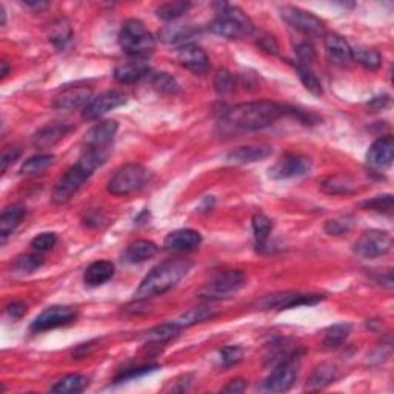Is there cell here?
I'll return each mask as SVG.
<instances>
[{
  "instance_id": "6da1fadb",
  "label": "cell",
  "mask_w": 394,
  "mask_h": 394,
  "mask_svg": "<svg viewBox=\"0 0 394 394\" xmlns=\"http://www.w3.org/2000/svg\"><path fill=\"white\" fill-rule=\"evenodd\" d=\"M108 154L110 149L85 148L79 161L70 166L64 176L57 180L54 189H52V202L56 205H62V203L70 200L83 187V184L93 176V173L98 166L105 163Z\"/></svg>"
},
{
  "instance_id": "7a4b0ae2",
  "label": "cell",
  "mask_w": 394,
  "mask_h": 394,
  "mask_svg": "<svg viewBox=\"0 0 394 394\" xmlns=\"http://www.w3.org/2000/svg\"><path fill=\"white\" fill-rule=\"evenodd\" d=\"M286 108L276 102L259 101L239 103L225 111L224 119L230 126L240 131H259L282 117Z\"/></svg>"
},
{
  "instance_id": "3957f363",
  "label": "cell",
  "mask_w": 394,
  "mask_h": 394,
  "mask_svg": "<svg viewBox=\"0 0 394 394\" xmlns=\"http://www.w3.org/2000/svg\"><path fill=\"white\" fill-rule=\"evenodd\" d=\"M189 270H191V262L187 259H170L159 263L136 290V300H147L173 290L188 275Z\"/></svg>"
},
{
  "instance_id": "277c9868",
  "label": "cell",
  "mask_w": 394,
  "mask_h": 394,
  "mask_svg": "<svg viewBox=\"0 0 394 394\" xmlns=\"http://www.w3.org/2000/svg\"><path fill=\"white\" fill-rule=\"evenodd\" d=\"M214 20L210 24V31L225 39H240L253 33V22L238 6L219 3Z\"/></svg>"
},
{
  "instance_id": "5b68a950",
  "label": "cell",
  "mask_w": 394,
  "mask_h": 394,
  "mask_svg": "<svg viewBox=\"0 0 394 394\" xmlns=\"http://www.w3.org/2000/svg\"><path fill=\"white\" fill-rule=\"evenodd\" d=\"M119 43L122 50L131 57L147 59L156 48V41L153 34L148 31L143 22L138 19H130L120 28Z\"/></svg>"
},
{
  "instance_id": "8992f818",
  "label": "cell",
  "mask_w": 394,
  "mask_h": 394,
  "mask_svg": "<svg viewBox=\"0 0 394 394\" xmlns=\"http://www.w3.org/2000/svg\"><path fill=\"white\" fill-rule=\"evenodd\" d=\"M300 370V351L294 350L290 356L276 363L275 370L263 382L265 393H285L294 385Z\"/></svg>"
},
{
  "instance_id": "52a82bcc",
  "label": "cell",
  "mask_w": 394,
  "mask_h": 394,
  "mask_svg": "<svg viewBox=\"0 0 394 394\" xmlns=\"http://www.w3.org/2000/svg\"><path fill=\"white\" fill-rule=\"evenodd\" d=\"M147 171L139 163H126L115 173L108 182V193L115 196H128L133 194L143 187Z\"/></svg>"
},
{
  "instance_id": "ba28073f",
  "label": "cell",
  "mask_w": 394,
  "mask_h": 394,
  "mask_svg": "<svg viewBox=\"0 0 394 394\" xmlns=\"http://www.w3.org/2000/svg\"><path fill=\"white\" fill-rule=\"evenodd\" d=\"M245 275L240 270H219L210 277L202 294L207 298H226L245 285Z\"/></svg>"
},
{
  "instance_id": "9c48e42d",
  "label": "cell",
  "mask_w": 394,
  "mask_h": 394,
  "mask_svg": "<svg viewBox=\"0 0 394 394\" xmlns=\"http://www.w3.org/2000/svg\"><path fill=\"white\" fill-rule=\"evenodd\" d=\"M78 319V308L70 305H52L36 317L29 325L31 333H42L48 330H54L59 327L74 322Z\"/></svg>"
},
{
  "instance_id": "30bf717a",
  "label": "cell",
  "mask_w": 394,
  "mask_h": 394,
  "mask_svg": "<svg viewBox=\"0 0 394 394\" xmlns=\"http://www.w3.org/2000/svg\"><path fill=\"white\" fill-rule=\"evenodd\" d=\"M393 247V238L390 233L381 230H370L356 240L354 253L362 259H376L385 256Z\"/></svg>"
},
{
  "instance_id": "8fae6325",
  "label": "cell",
  "mask_w": 394,
  "mask_h": 394,
  "mask_svg": "<svg viewBox=\"0 0 394 394\" xmlns=\"http://www.w3.org/2000/svg\"><path fill=\"white\" fill-rule=\"evenodd\" d=\"M280 14H282V19L288 25L302 34L309 37H319L325 33L323 20L309 11L300 10L298 6H284L280 10Z\"/></svg>"
},
{
  "instance_id": "7c38bea8",
  "label": "cell",
  "mask_w": 394,
  "mask_h": 394,
  "mask_svg": "<svg viewBox=\"0 0 394 394\" xmlns=\"http://www.w3.org/2000/svg\"><path fill=\"white\" fill-rule=\"evenodd\" d=\"M323 296L314 293H300V291H282L275 293L265 298L259 302V305L265 309H288L302 305H316L321 302Z\"/></svg>"
},
{
  "instance_id": "4fadbf2b",
  "label": "cell",
  "mask_w": 394,
  "mask_h": 394,
  "mask_svg": "<svg viewBox=\"0 0 394 394\" xmlns=\"http://www.w3.org/2000/svg\"><path fill=\"white\" fill-rule=\"evenodd\" d=\"M312 170V161L300 154H285L270 168V177L276 180H286L302 177Z\"/></svg>"
},
{
  "instance_id": "5bb4252c",
  "label": "cell",
  "mask_w": 394,
  "mask_h": 394,
  "mask_svg": "<svg viewBox=\"0 0 394 394\" xmlns=\"http://www.w3.org/2000/svg\"><path fill=\"white\" fill-rule=\"evenodd\" d=\"M125 102H126V96L122 93V91H116V89L105 91V93L91 98L89 103L82 111V117L85 120H97L107 115V112L122 107Z\"/></svg>"
},
{
  "instance_id": "9a60e30c",
  "label": "cell",
  "mask_w": 394,
  "mask_h": 394,
  "mask_svg": "<svg viewBox=\"0 0 394 394\" xmlns=\"http://www.w3.org/2000/svg\"><path fill=\"white\" fill-rule=\"evenodd\" d=\"M93 89L89 87H71L64 89L54 97L52 107L64 111L85 108L93 97Z\"/></svg>"
},
{
  "instance_id": "2e32d148",
  "label": "cell",
  "mask_w": 394,
  "mask_h": 394,
  "mask_svg": "<svg viewBox=\"0 0 394 394\" xmlns=\"http://www.w3.org/2000/svg\"><path fill=\"white\" fill-rule=\"evenodd\" d=\"M394 159V140L391 136H384L371 143L367 153V162L376 170H385L391 166Z\"/></svg>"
},
{
  "instance_id": "e0dca14e",
  "label": "cell",
  "mask_w": 394,
  "mask_h": 394,
  "mask_svg": "<svg viewBox=\"0 0 394 394\" xmlns=\"http://www.w3.org/2000/svg\"><path fill=\"white\" fill-rule=\"evenodd\" d=\"M117 122L116 120H105V122H98L85 134V143L87 148L93 149H110L111 142L115 140V136L117 133Z\"/></svg>"
},
{
  "instance_id": "ac0fdd59",
  "label": "cell",
  "mask_w": 394,
  "mask_h": 394,
  "mask_svg": "<svg viewBox=\"0 0 394 394\" xmlns=\"http://www.w3.org/2000/svg\"><path fill=\"white\" fill-rule=\"evenodd\" d=\"M149 73L151 66L147 62V59L131 57L125 60V62H120L115 68V79L119 83H136L147 78Z\"/></svg>"
},
{
  "instance_id": "d6986e66",
  "label": "cell",
  "mask_w": 394,
  "mask_h": 394,
  "mask_svg": "<svg viewBox=\"0 0 394 394\" xmlns=\"http://www.w3.org/2000/svg\"><path fill=\"white\" fill-rule=\"evenodd\" d=\"M177 62L182 66H185L187 70L193 71L196 74L207 73L210 68V59L207 56V52L194 43L184 45V47L179 48Z\"/></svg>"
},
{
  "instance_id": "ffe728a7",
  "label": "cell",
  "mask_w": 394,
  "mask_h": 394,
  "mask_svg": "<svg viewBox=\"0 0 394 394\" xmlns=\"http://www.w3.org/2000/svg\"><path fill=\"white\" fill-rule=\"evenodd\" d=\"M200 244H202L200 233L191 228L176 230L165 238V248L176 253L193 251V249H196Z\"/></svg>"
},
{
  "instance_id": "44dd1931",
  "label": "cell",
  "mask_w": 394,
  "mask_h": 394,
  "mask_svg": "<svg viewBox=\"0 0 394 394\" xmlns=\"http://www.w3.org/2000/svg\"><path fill=\"white\" fill-rule=\"evenodd\" d=\"M325 51L331 64L337 66H345L353 62V48L342 36L331 33L325 36Z\"/></svg>"
},
{
  "instance_id": "7402d4cb",
  "label": "cell",
  "mask_w": 394,
  "mask_h": 394,
  "mask_svg": "<svg viewBox=\"0 0 394 394\" xmlns=\"http://www.w3.org/2000/svg\"><path fill=\"white\" fill-rule=\"evenodd\" d=\"M71 130H73V126L66 122L50 124L47 126L41 128V130L34 134L33 145L39 149L51 148L52 145H56L57 142L62 140Z\"/></svg>"
},
{
  "instance_id": "603a6c76",
  "label": "cell",
  "mask_w": 394,
  "mask_h": 394,
  "mask_svg": "<svg viewBox=\"0 0 394 394\" xmlns=\"http://www.w3.org/2000/svg\"><path fill=\"white\" fill-rule=\"evenodd\" d=\"M272 148L270 145H248V147H239L236 149H233L226 156V161L231 163H253L259 162L271 156Z\"/></svg>"
},
{
  "instance_id": "cb8c5ba5",
  "label": "cell",
  "mask_w": 394,
  "mask_h": 394,
  "mask_svg": "<svg viewBox=\"0 0 394 394\" xmlns=\"http://www.w3.org/2000/svg\"><path fill=\"white\" fill-rule=\"evenodd\" d=\"M197 34V29L189 25V24H174L165 27L159 36H161V41L163 43L168 45H179L184 47V45H189L194 39V36Z\"/></svg>"
},
{
  "instance_id": "d4e9b609",
  "label": "cell",
  "mask_w": 394,
  "mask_h": 394,
  "mask_svg": "<svg viewBox=\"0 0 394 394\" xmlns=\"http://www.w3.org/2000/svg\"><path fill=\"white\" fill-rule=\"evenodd\" d=\"M337 377H339V370L336 365H333V363H327V362L321 363V365H317L313 370V373L309 374L308 382H307V390L319 391V390L327 388V386L335 382Z\"/></svg>"
},
{
  "instance_id": "484cf974",
  "label": "cell",
  "mask_w": 394,
  "mask_h": 394,
  "mask_svg": "<svg viewBox=\"0 0 394 394\" xmlns=\"http://www.w3.org/2000/svg\"><path fill=\"white\" fill-rule=\"evenodd\" d=\"M112 276H115V263L108 261H97L87 268L83 280L88 286H98L108 282Z\"/></svg>"
},
{
  "instance_id": "4316f807",
  "label": "cell",
  "mask_w": 394,
  "mask_h": 394,
  "mask_svg": "<svg viewBox=\"0 0 394 394\" xmlns=\"http://www.w3.org/2000/svg\"><path fill=\"white\" fill-rule=\"evenodd\" d=\"M321 189L330 196H344L351 194L356 189V184L348 174H335V176L325 177L321 182Z\"/></svg>"
},
{
  "instance_id": "83f0119b",
  "label": "cell",
  "mask_w": 394,
  "mask_h": 394,
  "mask_svg": "<svg viewBox=\"0 0 394 394\" xmlns=\"http://www.w3.org/2000/svg\"><path fill=\"white\" fill-rule=\"evenodd\" d=\"M159 251V247L151 240H136L126 248L124 259L128 263H142L151 257H154Z\"/></svg>"
},
{
  "instance_id": "f1b7e54d",
  "label": "cell",
  "mask_w": 394,
  "mask_h": 394,
  "mask_svg": "<svg viewBox=\"0 0 394 394\" xmlns=\"http://www.w3.org/2000/svg\"><path fill=\"white\" fill-rule=\"evenodd\" d=\"M25 208L20 205H13L2 211V216H0V238H2V244H5L8 236H11L13 231L20 225L22 219L25 217Z\"/></svg>"
},
{
  "instance_id": "f546056e",
  "label": "cell",
  "mask_w": 394,
  "mask_h": 394,
  "mask_svg": "<svg viewBox=\"0 0 394 394\" xmlns=\"http://www.w3.org/2000/svg\"><path fill=\"white\" fill-rule=\"evenodd\" d=\"M180 331H182V327L177 322L162 323V325H157V327L143 333L142 339L148 344H165V342H170V340L173 339H176L180 335Z\"/></svg>"
},
{
  "instance_id": "4dcf8cb0",
  "label": "cell",
  "mask_w": 394,
  "mask_h": 394,
  "mask_svg": "<svg viewBox=\"0 0 394 394\" xmlns=\"http://www.w3.org/2000/svg\"><path fill=\"white\" fill-rule=\"evenodd\" d=\"M89 384L87 376L82 374H68L60 379L54 385L51 386L52 393L59 394H78L87 388Z\"/></svg>"
},
{
  "instance_id": "1f68e13d",
  "label": "cell",
  "mask_w": 394,
  "mask_h": 394,
  "mask_svg": "<svg viewBox=\"0 0 394 394\" xmlns=\"http://www.w3.org/2000/svg\"><path fill=\"white\" fill-rule=\"evenodd\" d=\"M216 314L217 313L214 312V309L210 307H194L182 314L176 322L180 325L182 328H188V327H193V325L196 323L211 321L213 317H216Z\"/></svg>"
},
{
  "instance_id": "d6a6232c",
  "label": "cell",
  "mask_w": 394,
  "mask_h": 394,
  "mask_svg": "<svg viewBox=\"0 0 394 394\" xmlns=\"http://www.w3.org/2000/svg\"><path fill=\"white\" fill-rule=\"evenodd\" d=\"M353 60H356L359 65H362L367 70L374 71L382 64V56L381 52L374 48H367V47H359L353 50Z\"/></svg>"
},
{
  "instance_id": "836d02e7",
  "label": "cell",
  "mask_w": 394,
  "mask_h": 394,
  "mask_svg": "<svg viewBox=\"0 0 394 394\" xmlns=\"http://www.w3.org/2000/svg\"><path fill=\"white\" fill-rule=\"evenodd\" d=\"M351 333L350 323H336L325 331L323 345L327 348H337L342 345Z\"/></svg>"
},
{
  "instance_id": "e575fe53",
  "label": "cell",
  "mask_w": 394,
  "mask_h": 394,
  "mask_svg": "<svg viewBox=\"0 0 394 394\" xmlns=\"http://www.w3.org/2000/svg\"><path fill=\"white\" fill-rule=\"evenodd\" d=\"M54 156L52 154H37L29 157L28 161H25V163L22 165L20 173L22 174H29V176H33V174H41L45 170H48L50 166H52L54 163Z\"/></svg>"
},
{
  "instance_id": "d590c367",
  "label": "cell",
  "mask_w": 394,
  "mask_h": 394,
  "mask_svg": "<svg viewBox=\"0 0 394 394\" xmlns=\"http://www.w3.org/2000/svg\"><path fill=\"white\" fill-rule=\"evenodd\" d=\"M73 33H71V27L68 24L66 20L59 19L56 20L54 24L51 25L50 29V41L56 45L57 48H65L66 43L71 41Z\"/></svg>"
},
{
  "instance_id": "8d00e7d4",
  "label": "cell",
  "mask_w": 394,
  "mask_h": 394,
  "mask_svg": "<svg viewBox=\"0 0 394 394\" xmlns=\"http://www.w3.org/2000/svg\"><path fill=\"white\" fill-rule=\"evenodd\" d=\"M272 230V222L268 216H265L263 213H257L253 217V231H254V238L256 242L259 247H263L267 244L268 236L271 234Z\"/></svg>"
},
{
  "instance_id": "74e56055",
  "label": "cell",
  "mask_w": 394,
  "mask_h": 394,
  "mask_svg": "<svg viewBox=\"0 0 394 394\" xmlns=\"http://www.w3.org/2000/svg\"><path fill=\"white\" fill-rule=\"evenodd\" d=\"M191 8V3L188 2H170L163 3L157 8V16L163 20H176L184 16Z\"/></svg>"
},
{
  "instance_id": "f35d334b",
  "label": "cell",
  "mask_w": 394,
  "mask_h": 394,
  "mask_svg": "<svg viewBox=\"0 0 394 394\" xmlns=\"http://www.w3.org/2000/svg\"><path fill=\"white\" fill-rule=\"evenodd\" d=\"M298 75L300 82L304 83V87L313 93L314 96H322L323 88L321 80L317 79V75L313 73V70L309 66H304V65H298Z\"/></svg>"
},
{
  "instance_id": "ab89813d",
  "label": "cell",
  "mask_w": 394,
  "mask_h": 394,
  "mask_svg": "<svg viewBox=\"0 0 394 394\" xmlns=\"http://www.w3.org/2000/svg\"><path fill=\"white\" fill-rule=\"evenodd\" d=\"M151 83H153V87L157 91H161V93L165 94H176L179 91L177 80L168 73H156L153 78H151Z\"/></svg>"
},
{
  "instance_id": "60d3db41",
  "label": "cell",
  "mask_w": 394,
  "mask_h": 394,
  "mask_svg": "<svg viewBox=\"0 0 394 394\" xmlns=\"http://www.w3.org/2000/svg\"><path fill=\"white\" fill-rule=\"evenodd\" d=\"M362 208L377 211V213H384V214H391L393 213V196L391 194L376 196L371 200L363 202Z\"/></svg>"
},
{
  "instance_id": "b9f144b4",
  "label": "cell",
  "mask_w": 394,
  "mask_h": 394,
  "mask_svg": "<svg viewBox=\"0 0 394 394\" xmlns=\"http://www.w3.org/2000/svg\"><path fill=\"white\" fill-rule=\"evenodd\" d=\"M43 265V256L41 254H27L17 257V261L14 262V270L17 272H33L37 268H41Z\"/></svg>"
},
{
  "instance_id": "7bdbcfd3",
  "label": "cell",
  "mask_w": 394,
  "mask_h": 394,
  "mask_svg": "<svg viewBox=\"0 0 394 394\" xmlns=\"http://www.w3.org/2000/svg\"><path fill=\"white\" fill-rule=\"evenodd\" d=\"M214 88L219 94H226L234 88L233 75L226 70H219L214 75Z\"/></svg>"
},
{
  "instance_id": "ee69618b",
  "label": "cell",
  "mask_w": 394,
  "mask_h": 394,
  "mask_svg": "<svg viewBox=\"0 0 394 394\" xmlns=\"http://www.w3.org/2000/svg\"><path fill=\"white\" fill-rule=\"evenodd\" d=\"M56 244H57V236L54 233H42L31 240V247L37 253L48 251V249H51Z\"/></svg>"
},
{
  "instance_id": "f6af8a7d",
  "label": "cell",
  "mask_w": 394,
  "mask_h": 394,
  "mask_svg": "<svg viewBox=\"0 0 394 394\" xmlns=\"http://www.w3.org/2000/svg\"><path fill=\"white\" fill-rule=\"evenodd\" d=\"M351 228V219L350 217H337L331 219L327 224H325V231L331 236H340V234L346 233Z\"/></svg>"
},
{
  "instance_id": "bcb514c9",
  "label": "cell",
  "mask_w": 394,
  "mask_h": 394,
  "mask_svg": "<svg viewBox=\"0 0 394 394\" xmlns=\"http://www.w3.org/2000/svg\"><path fill=\"white\" fill-rule=\"evenodd\" d=\"M244 358V351L240 346H225L221 350V362L225 367L236 365Z\"/></svg>"
},
{
  "instance_id": "7dc6e473",
  "label": "cell",
  "mask_w": 394,
  "mask_h": 394,
  "mask_svg": "<svg viewBox=\"0 0 394 394\" xmlns=\"http://www.w3.org/2000/svg\"><path fill=\"white\" fill-rule=\"evenodd\" d=\"M296 52H298V59H299L298 65H304V66L312 68V64L314 62V59H316V52H314L312 45L307 43V42L300 43V45H298V48H296Z\"/></svg>"
},
{
  "instance_id": "c3c4849f",
  "label": "cell",
  "mask_w": 394,
  "mask_h": 394,
  "mask_svg": "<svg viewBox=\"0 0 394 394\" xmlns=\"http://www.w3.org/2000/svg\"><path fill=\"white\" fill-rule=\"evenodd\" d=\"M157 368H159L157 365H143V367H139V368L125 370L116 377V382H124V381H128V379H134V377H139V376H143V374H148V373H151V371H154Z\"/></svg>"
},
{
  "instance_id": "681fc988",
  "label": "cell",
  "mask_w": 394,
  "mask_h": 394,
  "mask_svg": "<svg viewBox=\"0 0 394 394\" xmlns=\"http://www.w3.org/2000/svg\"><path fill=\"white\" fill-rule=\"evenodd\" d=\"M20 156V148L17 147H10V148H6L3 151V154H2V161H0V163H2V173H5L6 170H8V166L11 163H14L19 159Z\"/></svg>"
},
{
  "instance_id": "f907efd6",
  "label": "cell",
  "mask_w": 394,
  "mask_h": 394,
  "mask_svg": "<svg viewBox=\"0 0 394 394\" xmlns=\"http://www.w3.org/2000/svg\"><path fill=\"white\" fill-rule=\"evenodd\" d=\"M5 313L10 317V319L19 321L20 317H24V314L27 313V307L24 302H11L10 305H6Z\"/></svg>"
},
{
  "instance_id": "816d5d0a",
  "label": "cell",
  "mask_w": 394,
  "mask_h": 394,
  "mask_svg": "<svg viewBox=\"0 0 394 394\" xmlns=\"http://www.w3.org/2000/svg\"><path fill=\"white\" fill-rule=\"evenodd\" d=\"M245 390H247V381H244V379H234V381L228 382L222 388L224 393H231V394L242 393Z\"/></svg>"
},
{
  "instance_id": "f5cc1de1",
  "label": "cell",
  "mask_w": 394,
  "mask_h": 394,
  "mask_svg": "<svg viewBox=\"0 0 394 394\" xmlns=\"http://www.w3.org/2000/svg\"><path fill=\"white\" fill-rule=\"evenodd\" d=\"M259 47L262 50H265L267 52H270V54H276L277 52V43L276 41L272 39V36H263L259 39Z\"/></svg>"
},
{
  "instance_id": "db71d44e",
  "label": "cell",
  "mask_w": 394,
  "mask_h": 394,
  "mask_svg": "<svg viewBox=\"0 0 394 394\" xmlns=\"http://www.w3.org/2000/svg\"><path fill=\"white\" fill-rule=\"evenodd\" d=\"M0 65H2V71H0V74H2V79H5L6 75H8V73H10L8 62H6V60H2V62H0Z\"/></svg>"
},
{
  "instance_id": "11a10c76",
  "label": "cell",
  "mask_w": 394,
  "mask_h": 394,
  "mask_svg": "<svg viewBox=\"0 0 394 394\" xmlns=\"http://www.w3.org/2000/svg\"><path fill=\"white\" fill-rule=\"evenodd\" d=\"M0 13H2V27H5L6 25V13H5L3 6H0Z\"/></svg>"
}]
</instances>
